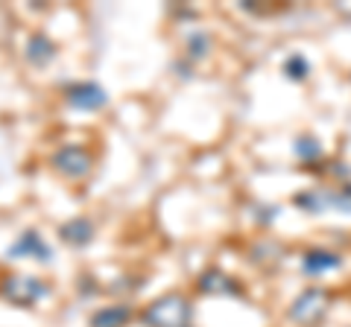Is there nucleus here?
<instances>
[{"label": "nucleus", "instance_id": "4", "mask_svg": "<svg viewBox=\"0 0 351 327\" xmlns=\"http://www.w3.org/2000/svg\"><path fill=\"white\" fill-rule=\"evenodd\" d=\"M53 167H56V172H62L64 179H85L88 172H91L94 167V158H91V152L82 149V146H62L56 155H53Z\"/></svg>", "mask_w": 351, "mask_h": 327}, {"label": "nucleus", "instance_id": "9", "mask_svg": "<svg viewBox=\"0 0 351 327\" xmlns=\"http://www.w3.org/2000/svg\"><path fill=\"white\" fill-rule=\"evenodd\" d=\"M59 237L64 239L68 246H88L91 243V237H94V222L91 220H82V216H76V220H71V222H64L62 228H59Z\"/></svg>", "mask_w": 351, "mask_h": 327}, {"label": "nucleus", "instance_id": "2", "mask_svg": "<svg viewBox=\"0 0 351 327\" xmlns=\"http://www.w3.org/2000/svg\"><path fill=\"white\" fill-rule=\"evenodd\" d=\"M328 310H331V292L325 287H307L299 292V298L290 304V322L302 324V327H316L325 322Z\"/></svg>", "mask_w": 351, "mask_h": 327}, {"label": "nucleus", "instance_id": "6", "mask_svg": "<svg viewBox=\"0 0 351 327\" xmlns=\"http://www.w3.org/2000/svg\"><path fill=\"white\" fill-rule=\"evenodd\" d=\"M18 257V254H27V257H36L41 263H50V246L44 243V237L38 231H27L24 237H18V243L9 248V257Z\"/></svg>", "mask_w": 351, "mask_h": 327}, {"label": "nucleus", "instance_id": "12", "mask_svg": "<svg viewBox=\"0 0 351 327\" xmlns=\"http://www.w3.org/2000/svg\"><path fill=\"white\" fill-rule=\"evenodd\" d=\"M284 70H287L290 79H304V76L311 73V64L304 62V56H293V59H287V64H284Z\"/></svg>", "mask_w": 351, "mask_h": 327}, {"label": "nucleus", "instance_id": "8", "mask_svg": "<svg viewBox=\"0 0 351 327\" xmlns=\"http://www.w3.org/2000/svg\"><path fill=\"white\" fill-rule=\"evenodd\" d=\"M339 266H343V257L334 254V252H325V248H316V252L304 254V272L311 278H319L325 272H334Z\"/></svg>", "mask_w": 351, "mask_h": 327}, {"label": "nucleus", "instance_id": "10", "mask_svg": "<svg viewBox=\"0 0 351 327\" xmlns=\"http://www.w3.org/2000/svg\"><path fill=\"white\" fill-rule=\"evenodd\" d=\"M199 289L208 292V296H234V292H240L237 283L223 275L219 269H211V272H205V275L199 278Z\"/></svg>", "mask_w": 351, "mask_h": 327}, {"label": "nucleus", "instance_id": "5", "mask_svg": "<svg viewBox=\"0 0 351 327\" xmlns=\"http://www.w3.org/2000/svg\"><path fill=\"white\" fill-rule=\"evenodd\" d=\"M64 100L73 108H82V112H97V108H103L108 103V94L97 82H80L64 91Z\"/></svg>", "mask_w": 351, "mask_h": 327}, {"label": "nucleus", "instance_id": "7", "mask_svg": "<svg viewBox=\"0 0 351 327\" xmlns=\"http://www.w3.org/2000/svg\"><path fill=\"white\" fill-rule=\"evenodd\" d=\"M135 313L129 304H112V307H100L91 315V327H126Z\"/></svg>", "mask_w": 351, "mask_h": 327}, {"label": "nucleus", "instance_id": "1", "mask_svg": "<svg viewBox=\"0 0 351 327\" xmlns=\"http://www.w3.org/2000/svg\"><path fill=\"white\" fill-rule=\"evenodd\" d=\"M193 307L191 298L182 292H164L161 298L149 301L141 310V324L144 327H191Z\"/></svg>", "mask_w": 351, "mask_h": 327}, {"label": "nucleus", "instance_id": "3", "mask_svg": "<svg viewBox=\"0 0 351 327\" xmlns=\"http://www.w3.org/2000/svg\"><path fill=\"white\" fill-rule=\"evenodd\" d=\"M47 292H50L47 283L38 278H29V275H9L0 283V296L18 304V307H32V304L47 298Z\"/></svg>", "mask_w": 351, "mask_h": 327}, {"label": "nucleus", "instance_id": "11", "mask_svg": "<svg viewBox=\"0 0 351 327\" xmlns=\"http://www.w3.org/2000/svg\"><path fill=\"white\" fill-rule=\"evenodd\" d=\"M27 59L36 64V68H44V64H50L53 59H56V44H53L44 32H36L27 44Z\"/></svg>", "mask_w": 351, "mask_h": 327}, {"label": "nucleus", "instance_id": "13", "mask_svg": "<svg viewBox=\"0 0 351 327\" xmlns=\"http://www.w3.org/2000/svg\"><path fill=\"white\" fill-rule=\"evenodd\" d=\"M319 140H313V138H302L299 144H295V155L299 158H316L319 155Z\"/></svg>", "mask_w": 351, "mask_h": 327}]
</instances>
